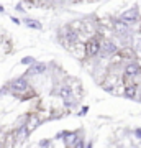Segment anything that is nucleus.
Masks as SVG:
<instances>
[{"instance_id": "obj_1", "label": "nucleus", "mask_w": 141, "mask_h": 148, "mask_svg": "<svg viewBox=\"0 0 141 148\" xmlns=\"http://www.w3.org/2000/svg\"><path fill=\"white\" fill-rule=\"evenodd\" d=\"M100 49H102V43L95 38L85 43V54L87 56H97V54H100Z\"/></svg>"}, {"instance_id": "obj_2", "label": "nucleus", "mask_w": 141, "mask_h": 148, "mask_svg": "<svg viewBox=\"0 0 141 148\" xmlns=\"http://www.w3.org/2000/svg\"><path fill=\"white\" fill-rule=\"evenodd\" d=\"M118 53V48L113 41L110 40H104L102 41V49H100V54L102 56H113V54Z\"/></svg>"}, {"instance_id": "obj_3", "label": "nucleus", "mask_w": 141, "mask_h": 148, "mask_svg": "<svg viewBox=\"0 0 141 148\" xmlns=\"http://www.w3.org/2000/svg\"><path fill=\"white\" fill-rule=\"evenodd\" d=\"M138 18H140V10L136 7L135 8H130V10H125L120 15V20L125 21V23H135Z\"/></svg>"}, {"instance_id": "obj_4", "label": "nucleus", "mask_w": 141, "mask_h": 148, "mask_svg": "<svg viewBox=\"0 0 141 148\" xmlns=\"http://www.w3.org/2000/svg\"><path fill=\"white\" fill-rule=\"evenodd\" d=\"M113 30H115V33L118 35V36H130V25H126L125 21H115L113 23Z\"/></svg>"}, {"instance_id": "obj_5", "label": "nucleus", "mask_w": 141, "mask_h": 148, "mask_svg": "<svg viewBox=\"0 0 141 148\" xmlns=\"http://www.w3.org/2000/svg\"><path fill=\"white\" fill-rule=\"evenodd\" d=\"M123 73H125L126 77H136V76L141 73V68H140V64H138V63L131 61V63H128V64L125 66Z\"/></svg>"}, {"instance_id": "obj_6", "label": "nucleus", "mask_w": 141, "mask_h": 148, "mask_svg": "<svg viewBox=\"0 0 141 148\" xmlns=\"http://www.w3.org/2000/svg\"><path fill=\"white\" fill-rule=\"evenodd\" d=\"M12 87L15 90H18V92H26L30 86H28V81H26L25 77H18V79H15L12 82Z\"/></svg>"}, {"instance_id": "obj_7", "label": "nucleus", "mask_w": 141, "mask_h": 148, "mask_svg": "<svg viewBox=\"0 0 141 148\" xmlns=\"http://www.w3.org/2000/svg\"><path fill=\"white\" fill-rule=\"evenodd\" d=\"M46 69H48V66L44 63H35V64H31L28 74H31V76H35V74H43Z\"/></svg>"}, {"instance_id": "obj_8", "label": "nucleus", "mask_w": 141, "mask_h": 148, "mask_svg": "<svg viewBox=\"0 0 141 148\" xmlns=\"http://www.w3.org/2000/svg\"><path fill=\"white\" fill-rule=\"evenodd\" d=\"M64 38L71 43V46H74V45L79 41V33L76 32V28H69L67 32H66V36H64Z\"/></svg>"}, {"instance_id": "obj_9", "label": "nucleus", "mask_w": 141, "mask_h": 148, "mask_svg": "<svg viewBox=\"0 0 141 148\" xmlns=\"http://www.w3.org/2000/svg\"><path fill=\"white\" fill-rule=\"evenodd\" d=\"M71 94H72V89H71L69 86H63V87H61V90H59V95H61L63 99H66V102L69 101Z\"/></svg>"}, {"instance_id": "obj_10", "label": "nucleus", "mask_w": 141, "mask_h": 148, "mask_svg": "<svg viewBox=\"0 0 141 148\" xmlns=\"http://www.w3.org/2000/svg\"><path fill=\"white\" fill-rule=\"evenodd\" d=\"M136 87L135 86H128V87H126L125 89V92H123V94L126 95V97H130V99H133V97H136Z\"/></svg>"}, {"instance_id": "obj_11", "label": "nucleus", "mask_w": 141, "mask_h": 148, "mask_svg": "<svg viewBox=\"0 0 141 148\" xmlns=\"http://www.w3.org/2000/svg\"><path fill=\"white\" fill-rule=\"evenodd\" d=\"M28 133H30L28 127H26V125H23V127H20L18 130H16V138H20V140H21V138H25Z\"/></svg>"}, {"instance_id": "obj_12", "label": "nucleus", "mask_w": 141, "mask_h": 148, "mask_svg": "<svg viewBox=\"0 0 141 148\" xmlns=\"http://www.w3.org/2000/svg\"><path fill=\"white\" fill-rule=\"evenodd\" d=\"M26 25L30 28H36V30H41V23L36 20H26Z\"/></svg>"}, {"instance_id": "obj_13", "label": "nucleus", "mask_w": 141, "mask_h": 148, "mask_svg": "<svg viewBox=\"0 0 141 148\" xmlns=\"http://www.w3.org/2000/svg\"><path fill=\"white\" fill-rule=\"evenodd\" d=\"M76 135H74V133H71V135H69L67 133V145H76Z\"/></svg>"}, {"instance_id": "obj_14", "label": "nucleus", "mask_w": 141, "mask_h": 148, "mask_svg": "<svg viewBox=\"0 0 141 148\" xmlns=\"http://www.w3.org/2000/svg\"><path fill=\"white\" fill-rule=\"evenodd\" d=\"M33 61H35L33 58H23V59H21V63H23V64H28V63L33 64Z\"/></svg>"}, {"instance_id": "obj_15", "label": "nucleus", "mask_w": 141, "mask_h": 148, "mask_svg": "<svg viewBox=\"0 0 141 148\" xmlns=\"http://www.w3.org/2000/svg\"><path fill=\"white\" fill-rule=\"evenodd\" d=\"M135 135H136V137H140V138H141V128H138V130H136Z\"/></svg>"}, {"instance_id": "obj_16", "label": "nucleus", "mask_w": 141, "mask_h": 148, "mask_svg": "<svg viewBox=\"0 0 141 148\" xmlns=\"http://www.w3.org/2000/svg\"><path fill=\"white\" fill-rule=\"evenodd\" d=\"M77 148H84V142H77Z\"/></svg>"}]
</instances>
